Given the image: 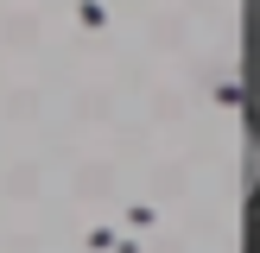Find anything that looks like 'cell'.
Here are the masks:
<instances>
[{
	"label": "cell",
	"mask_w": 260,
	"mask_h": 253,
	"mask_svg": "<svg viewBox=\"0 0 260 253\" xmlns=\"http://www.w3.org/2000/svg\"><path fill=\"white\" fill-rule=\"evenodd\" d=\"M241 89H248V120L260 126V0H248V32H241Z\"/></svg>",
	"instance_id": "obj_1"
}]
</instances>
